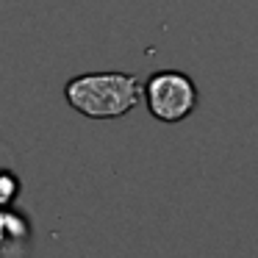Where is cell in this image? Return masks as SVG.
Masks as SVG:
<instances>
[{"instance_id":"6da1fadb","label":"cell","mask_w":258,"mask_h":258,"mask_svg":"<svg viewBox=\"0 0 258 258\" xmlns=\"http://www.w3.org/2000/svg\"><path fill=\"white\" fill-rule=\"evenodd\" d=\"M70 108L89 119H119L142 103V81L131 73H84L64 86Z\"/></svg>"},{"instance_id":"7a4b0ae2","label":"cell","mask_w":258,"mask_h":258,"mask_svg":"<svg viewBox=\"0 0 258 258\" xmlns=\"http://www.w3.org/2000/svg\"><path fill=\"white\" fill-rule=\"evenodd\" d=\"M142 100L158 122H183L200 103L197 84L180 70H158L142 84Z\"/></svg>"},{"instance_id":"3957f363","label":"cell","mask_w":258,"mask_h":258,"mask_svg":"<svg viewBox=\"0 0 258 258\" xmlns=\"http://www.w3.org/2000/svg\"><path fill=\"white\" fill-rule=\"evenodd\" d=\"M31 241V222L12 206L0 208V255H17Z\"/></svg>"},{"instance_id":"277c9868","label":"cell","mask_w":258,"mask_h":258,"mask_svg":"<svg viewBox=\"0 0 258 258\" xmlns=\"http://www.w3.org/2000/svg\"><path fill=\"white\" fill-rule=\"evenodd\" d=\"M14 169V153L9 150L6 142H0V172H9Z\"/></svg>"}]
</instances>
